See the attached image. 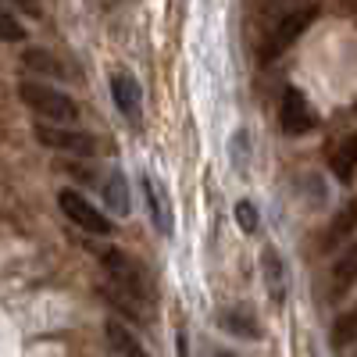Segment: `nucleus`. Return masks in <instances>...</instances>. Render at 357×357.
<instances>
[{
  "label": "nucleus",
  "mask_w": 357,
  "mask_h": 357,
  "mask_svg": "<svg viewBox=\"0 0 357 357\" xmlns=\"http://www.w3.org/2000/svg\"><path fill=\"white\" fill-rule=\"evenodd\" d=\"M100 264H104V272L111 279V289L107 296L122 307L129 318L143 321V307L154 301V286H151V275L143 272V264L136 257H129L126 250H100Z\"/></svg>",
  "instance_id": "1"
},
{
  "label": "nucleus",
  "mask_w": 357,
  "mask_h": 357,
  "mask_svg": "<svg viewBox=\"0 0 357 357\" xmlns=\"http://www.w3.org/2000/svg\"><path fill=\"white\" fill-rule=\"evenodd\" d=\"M18 93H22V100L33 107L40 118H47V122H54V126H72L75 118H79L75 100H72L68 93H61L57 86L25 79V82H18Z\"/></svg>",
  "instance_id": "2"
},
{
  "label": "nucleus",
  "mask_w": 357,
  "mask_h": 357,
  "mask_svg": "<svg viewBox=\"0 0 357 357\" xmlns=\"http://www.w3.org/2000/svg\"><path fill=\"white\" fill-rule=\"evenodd\" d=\"M314 18H318V8H314V4H304V8L286 11V15L279 18V25L268 33V40L261 43V61L268 65V61H275L279 54H286L296 40L307 33V25H311Z\"/></svg>",
  "instance_id": "3"
},
{
  "label": "nucleus",
  "mask_w": 357,
  "mask_h": 357,
  "mask_svg": "<svg viewBox=\"0 0 357 357\" xmlns=\"http://www.w3.org/2000/svg\"><path fill=\"white\" fill-rule=\"evenodd\" d=\"M36 139L47 146V151H57V154H72V158H97V139L82 132V129H72V126H47L40 122L36 126Z\"/></svg>",
  "instance_id": "4"
},
{
  "label": "nucleus",
  "mask_w": 357,
  "mask_h": 357,
  "mask_svg": "<svg viewBox=\"0 0 357 357\" xmlns=\"http://www.w3.org/2000/svg\"><path fill=\"white\" fill-rule=\"evenodd\" d=\"M57 204H61V211H65V218H72L82 232H89V236H111V218L100 211V207H93L82 193H75V190H61L57 193Z\"/></svg>",
  "instance_id": "5"
},
{
  "label": "nucleus",
  "mask_w": 357,
  "mask_h": 357,
  "mask_svg": "<svg viewBox=\"0 0 357 357\" xmlns=\"http://www.w3.org/2000/svg\"><path fill=\"white\" fill-rule=\"evenodd\" d=\"M111 100H114L118 111H122V118L129 126L143 122V86L132 72H126V68L111 72Z\"/></svg>",
  "instance_id": "6"
},
{
  "label": "nucleus",
  "mask_w": 357,
  "mask_h": 357,
  "mask_svg": "<svg viewBox=\"0 0 357 357\" xmlns=\"http://www.w3.org/2000/svg\"><path fill=\"white\" fill-rule=\"evenodd\" d=\"M279 122H282V132H286V136H307V132L314 129L318 118H314V111H311V104H307V97H304V89L289 86L286 93H282Z\"/></svg>",
  "instance_id": "7"
},
{
  "label": "nucleus",
  "mask_w": 357,
  "mask_h": 357,
  "mask_svg": "<svg viewBox=\"0 0 357 357\" xmlns=\"http://www.w3.org/2000/svg\"><path fill=\"white\" fill-rule=\"evenodd\" d=\"M143 197H146V215H151V225H154L161 236H172V229H175V215H172L168 190L158 183L154 175H143Z\"/></svg>",
  "instance_id": "8"
},
{
  "label": "nucleus",
  "mask_w": 357,
  "mask_h": 357,
  "mask_svg": "<svg viewBox=\"0 0 357 357\" xmlns=\"http://www.w3.org/2000/svg\"><path fill=\"white\" fill-rule=\"evenodd\" d=\"M357 286V243H350L329 272V301H343V296Z\"/></svg>",
  "instance_id": "9"
},
{
  "label": "nucleus",
  "mask_w": 357,
  "mask_h": 357,
  "mask_svg": "<svg viewBox=\"0 0 357 357\" xmlns=\"http://www.w3.org/2000/svg\"><path fill=\"white\" fill-rule=\"evenodd\" d=\"M261 279H264V289L272 296V304H282L286 301V264L275 247L261 250Z\"/></svg>",
  "instance_id": "10"
},
{
  "label": "nucleus",
  "mask_w": 357,
  "mask_h": 357,
  "mask_svg": "<svg viewBox=\"0 0 357 357\" xmlns=\"http://www.w3.org/2000/svg\"><path fill=\"white\" fill-rule=\"evenodd\" d=\"M218 325L225 333L240 336V340H257L261 336V325H257V318H254V311L247 304H232V307L218 311Z\"/></svg>",
  "instance_id": "11"
},
{
  "label": "nucleus",
  "mask_w": 357,
  "mask_h": 357,
  "mask_svg": "<svg viewBox=\"0 0 357 357\" xmlns=\"http://www.w3.org/2000/svg\"><path fill=\"white\" fill-rule=\"evenodd\" d=\"M329 168H333V175H336V183H350V178H354V172H357V132L343 136V139L333 146Z\"/></svg>",
  "instance_id": "12"
},
{
  "label": "nucleus",
  "mask_w": 357,
  "mask_h": 357,
  "mask_svg": "<svg viewBox=\"0 0 357 357\" xmlns=\"http://www.w3.org/2000/svg\"><path fill=\"white\" fill-rule=\"evenodd\" d=\"M329 343H333V350L340 357H354L357 354V307L336 318L333 333H329Z\"/></svg>",
  "instance_id": "13"
},
{
  "label": "nucleus",
  "mask_w": 357,
  "mask_h": 357,
  "mask_svg": "<svg viewBox=\"0 0 357 357\" xmlns=\"http://www.w3.org/2000/svg\"><path fill=\"white\" fill-rule=\"evenodd\" d=\"M107 343H111V350L118 354V357H151V354H146V347L136 340V333L132 329H126V325L122 321H107Z\"/></svg>",
  "instance_id": "14"
},
{
  "label": "nucleus",
  "mask_w": 357,
  "mask_h": 357,
  "mask_svg": "<svg viewBox=\"0 0 357 357\" xmlns=\"http://www.w3.org/2000/svg\"><path fill=\"white\" fill-rule=\"evenodd\" d=\"M104 204L111 207L114 215H129L132 211V200H129V183H126V175L122 172H111V175H104Z\"/></svg>",
  "instance_id": "15"
},
{
  "label": "nucleus",
  "mask_w": 357,
  "mask_h": 357,
  "mask_svg": "<svg viewBox=\"0 0 357 357\" xmlns=\"http://www.w3.org/2000/svg\"><path fill=\"white\" fill-rule=\"evenodd\" d=\"M354 225H357V204H347V207H340V215L333 218V225H329V232H325V250H333L336 243H343L347 236L354 232Z\"/></svg>",
  "instance_id": "16"
},
{
  "label": "nucleus",
  "mask_w": 357,
  "mask_h": 357,
  "mask_svg": "<svg viewBox=\"0 0 357 357\" xmlns=\"http://www.w3.org/2000/svg\"><path fill=\"white\" fill-rule=\"evenodd\" d=\"M25 40V25L8 15V11H0V43H22Z\"/></svg>",
  "instance_id": "17"
},
{
  "label": "nucleus",
  "mask_w": 357,
  "mask_h": 357,
  "mask_svg": "<svg viewBox=\"0 0 357 357\" xmlns=\"http://www.w3.org/2000/svg\"><path fill=\"white\" fill-rule=\"evenodd\" d=\"M25 65L36 68V72H43V75H61V68H57V61H54L47 50H29V54H25Z\"/></svg>",
  "instance_id": "18"
},
{
  "label": "nucleus",
  "mask_w": 357,
  "mask_h": 357,
  "mask_svg": "<svg viewBox=\"0 0 357 357\" xmlns=\"http://www.w3.org/2000/svg\"><path fill=\"white\" fill-rule=\"evenodd\" d=\"M236 222H240L243 232H257V207L250 200H240L236 204Z\"/></svg>",
  "instance_id": "19"
},
{
  "label": "nucleus",
  "mask_w": 357,
  "mask_h": 357,
  "mask_svg": "<svg viewBox=\"0 0 357 357\" xmlns=\"http://www.w3.org/2000/svg\"><path fill=\"white\" fill-rule=\"evenodd\" d=\"M4 4H15V8H22L29 15H40V0H4Z\"/></svg>",
  "instance_id": "20"
},
{
  "label": "nucleus",
  "mask_w": 357,
  "mask_h": 357,
  "mask_svg": "<svg viewBox=\"0 0 357 357\" xmlns=\"http://www.w3.org/2000/svg\"><path fill=\"white\" fill-rule=\"evenodd\" d=\"M175 350H178V357H190L186 354V333L183 329H178V336H175Z\"/></svg>",
  "instance_id": "21"
},
{
  "label": "nucleus",
  "mask_w": 357,
  "mask_h": 357,
  "mask_svg": "<svg viewBox=\"0 0 357 357\" xmlns=\"http://www.w3.org/2000/svg\"><path fill=\"white\" fill-rule=\"evenodd\" d=\"M207 357H240V354H232V350H218V347H215V350L207 354Z\"/></svg>",
  "instance_id": "22"
}]
</instances>
